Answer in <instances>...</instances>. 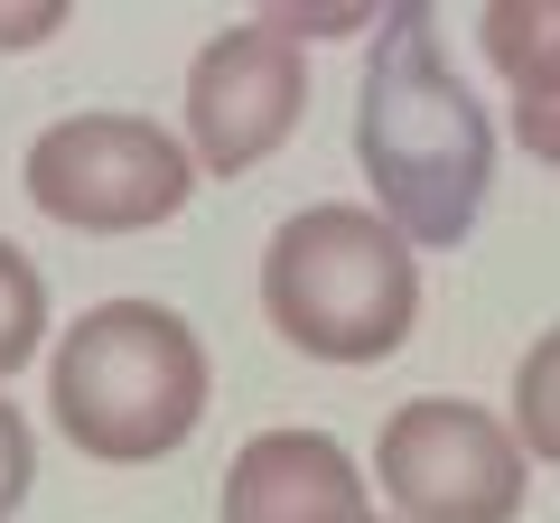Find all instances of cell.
Returning <instances> with one entry per match:
<instances>
[{"label": "cell", "mask_w": 560, "mask_h": 523, "mask_svg": "<svg viewBox=\"0 0 560 523\" xmlns=\"http://www.w3.org/2000/svg\"><path fill=\"white\" fill-rule=\"evenodd\" d=\"M355 160L374 187V216L401 243H467L486 224L495 197V121L486 103L458 84L440 38V10H383L374 47H364V84H355Z\"/></svg>", "instance_id": "cell-1"}, {"label": "cell", "mask_w": 560, "mask_h": 523, "mask_svg": "<svg viewBox=\"0 0 560 523\" xmlns=\"http://www.w3.org/2000/svg\"><path fill=\"white\" fill-rule=\"evenodd\" d=\"M215 403L206 337L160 300H103L57 337L47 411L94 467H150L178 458Z\"/></svg>", "instance_id": "cell-2"}, {"label": "cell", "mask_w": 560, "mask_h": 523, "mask_svg": "<svg viewBox=\"0 0 560 523\" xmlns=\"http://www.w3.org/2000/svg\"><path fill=\"white\" fill-rule=\"evenodd\" d=\"M261 318L308 364H383L420 327V262L374 206H300L261 243Z\"/></svg>", "instance_id": "cell-3"}, {"label": "cell", "mask_w": 560, "mask_h": 523, "mask_svg": "<svg viewBox=\"0 0 560 523\" xmlns=\"http://www.w3.org/2000/svg\"><path fill=\"white\" fill-rule=\"evenodd\" d=\"M20 178H28V206L66 234H150V224L187 216L206 168L150 113H66L28 141Z\"/></svg>", "instance_id": "cell-4"}, {"label": "cell", "mask_w": 560, "mask_h": 523, "mask_svg": "<svg viewBox=\"0 0 560 523\" xmlns=\"http://www.w3.org/2000/svg\"><path fill=\"white\" fill-rule=\"evenodd\" d=\"M374 486L393 496L401 523H514L533 496V458H523L514 421H495L486 403L420 393V403L383 411Z\"/></svg>", "instance_id": "cell-5"}, {"label": "cell", "mask_w": 560, "mask_h": 523, "mask_svg": "<svg viewBox=\"0 0 560 523\" xmlns=\"http://www.w3.org/2000/svg\"><path fill=\"white\" fill-rule=\"evenodd\" d=\"M308 113V47L234 20L187 57V150L206 178H253Z\"/></svg>", "instance_id": "cell-6"}, {"label": "cell", "mask_w": 560, "mask_h": 523, "mask_svg": "<svg viewBox=\"0 0 560 523\" xmlns=\"http://www.w3.org/2000/svg\"><path fill=\"white\" fill-rule=\"evenodd\" d=\"M215 514L224 523H401V514H374L364 467L327 430H261V440H243L234 467H224Z\"/></svg>", "instance_id": "cell-7"}, {"label": "cell", "mask_w": 560, "mask_h": 523, "mask_svg": "<svg viewBox=\"0 0 560 523\" xmlns=\"http://www.w3.org/2000/svg\"><path fill=\"white\" fill-rule=\"evenodd\" d=\"M477 47L514 103H560V0H495L477 20Z\"/></svg>", "instance_id": "cell-8"}, {"label": "cell", "mask_w": 560, "mask_h": 523, "mask_svg": "<svg viewBox=\"0 0 560 523\" xmlns=\"http://www.w3.org/2000/svg\"><path fill=\"white\" fill-rule=\"evenodd\" d=\"M514 440L523 458L560 467V327H541L514 364Z\"/></svg>", "instance_id": "cell-9"}, {"label": "cell", "mask_w": 560, "mask_h": 523, "mask_svg": "<svg viewBox=\"0 0 560 523\" xmlns=\"http://www.w3.org/2000/svg\"><path fill=\"white\" fill-rule=\"evenodd\" d=\"M47 346V271L0 234V383Z\"/></svg>", "instance_id": "cell-10"}, {"label": "cell", "mask_w": 560, "mask_h": 523, "mask_svg": "<svg viewBox=\"0 0 560 523\" xmlns=\"http://www.w3.org/2000/svg\"><path fill=\"white\" fill-rule=\"evenodd\" d=\"M261 28H280V38L290 47H308V38H374V10H364V0H327V10H308V0H271V10H261Z\"/></svg>", "instance_id": "cell-11"}, {"label": "cell", "mask_w": 560, "mask_h": 523, "mask_svg": "<svg viewBox=\"0 0 560 523\" xmlns=\"http://www.w3.org/2000/svg\"><path fill=\"white\" fill-rule=\"evenodd\" d=\"M28 486H38V440H28V421H20V403L0 393V523L28 504Z\"/></svg>", "instance_id": "cell-12"}, {"label": "cell", "mask_w": 560, "mask_h": 523, "mask_svg": "<svg viewBox=\"0 0 560 523\" xmlns=\"http://www.w3.org/2000/svg\"><path fill=\"white\" fill-rule=\"evenodd\" d=\"M66 28V0H0V47H47Z\"/></svg>", "instance_id": "cell-13"}, {"label": "cell", "mask_w": 560, "mask_h": 523, "mask_svg": "<svg viewBox=\"0 0 560 523\" xmlns=\"http://www.w3.org/2000/svg\"><path fill=\"white\" fill-rule=\"evenodd\" d=\"M514 141L560 178V103H514Z\"/></svg>", "instance_id": "cell-14"}]
</instances>
